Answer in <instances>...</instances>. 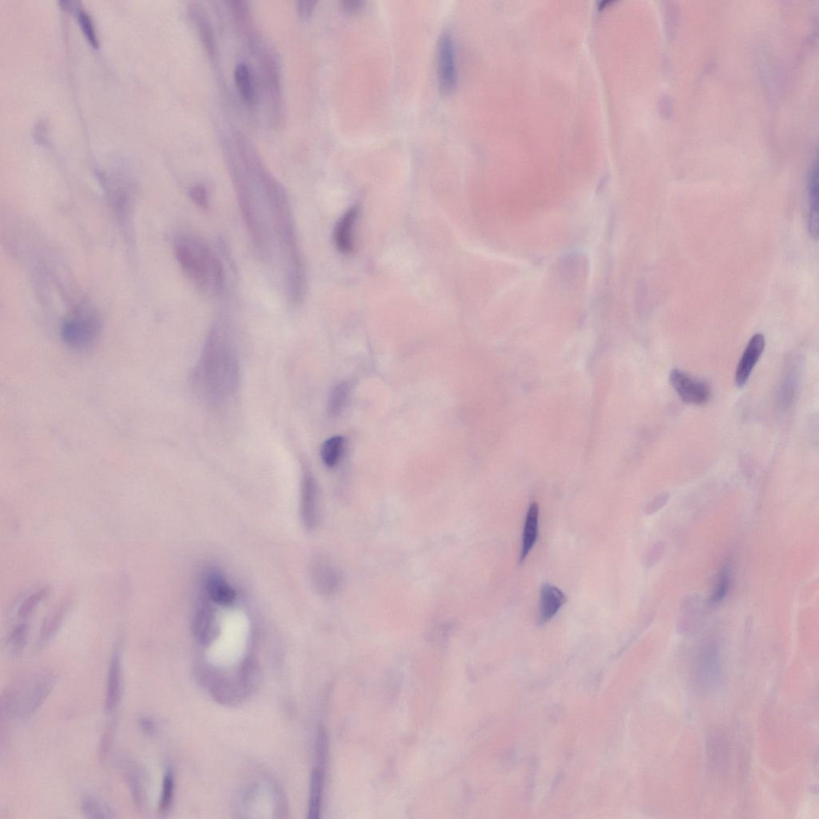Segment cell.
I'll list each match as a JSON object with an SVG mask.
<instances>
[{
  "instance_id": "obj_1",
  "label": "cell",
  "mask_w": 819,
  "mask_h": 819,
  "mask_svg": "<svg viewBox=\"0 0 819 819\" xmlns=\"http://www.w3.org/2000/svg\"><path fill=\"white\" fill-rule=\"evenodd\" d=\"M231 160L230 173L242 215L252 244L262 258H272L275 247L298 245L291 204L285 187L265 168L252 147Z\"/></svg>"
},
{
  "instance_id": "obj_2",
  "label": "cell",
  "mask_w": 819,
  "mask_h": 819,
  "mask_svg": "<svg viewBox=\"0 0 819 819\" xmlns=\"http://www.w3.org/2000/svg\"><path fill=\"white\" fill-rule=\"evenodd\" d=\"M239 382L237 337L231 319L222 315L211 326L206 339L194 371L193 384L206 401L220 405L234 396Z\"/></svg>"
},
{
  "instance_id": "obj_3",
  "label": "cell",
  "mask_w": 819,
  "mask_h": 819,
  "mask_svg": "<svg viewBox=\"0 0 819 819\" xmlns=\"http://www.w3.org/2000/svg\"><path fill=\"white\" fill-rule=\"evenodd\" d=\"M174 249L180 268L197 289L214 296L225 292V268L206 242L194 235H182L175 239Z\"/></svg>"
},
{
  "instance_id": "obj_4",
  "label": "cell",
  "mask_w": 819,
  "mask_h": 819,
  "mask_svg": "<svg viewBox=\"0 0 819 819\" xmlns=\"http://www.w3.org/2000/svg\"><path fill=\"white\" fill-rule=\"evenodd\" d=\"M56 681V675L46 670L35 671L15 681L3 694V715L13 720L32 717L49 698Z\"/></svg>"
},
{
  "instance_id": "obj_5",
  "label": "cell",
  "mask_w": 819,
  "mask_h": 819,
  "mask_svg": "<svg viewBox=\"0 0 819 819\" xmlns=\"http://www.w3.org/2000/svg\"><path fill=\"white\" fill-rule=\"evenodd\" d=\"M101 330V320L96 312L84 306L64 318L60 332L63 344L70 349L84 351L96 344Z\"/></svg>"
},
{
  "instance_id": "obj_6",
  "label": "cell",
  "mask_w": 819,
  "mask_h": 819,
  "mask_svg": "<svg viewBox=\"0 0 819 819\" xmlns=\"http://www.w3.org/2000/svg\"><path fill=\"white\" fill-rule=\"evenodd\" d=\"M120 764L134 805L140 811H146L149 807V798L144 770L135 760L127 757L121 758Z\"/></svg>"
},
{
  "instance_id": "obj_7",
  "label": "cell",
  "mask_w": 819,
  "mask_h": 819,
  "mask_svg": "<svg viewBox=\"0 0 819 819\" xmlns=\"http://www.w3.org/2000/svg\"><path fill=\"white\" fill-rule=\"evenodd\" d=\"M438 78L440 90L450 94L456 85V53L451 35H441L438 49Z\"/></svg>"
},
{
  "instance_id": "obj_8",
  "label": "cell",
  "mask_w": 819,
  "mask_h": 819,
  "mask_svg": "<svg viewBox=\"0 0 819 819\" xmlns=\"http://www.w3.org/2000/svg\"><path fill=\"white\" fill-rule=\"evenodd\" d=\"M670 381L675 392L683 401L694 405H702L708 401L710 389L704 382L680 369L670 371Z\"/></svg>"
},
{
  "instance_id": "obj_9",
  "label": "cell",
  "mask_w": 819,
  "mask_h": 819,
  "mask_svg": "<svg viewBox=\"0 0 819 819\" xmlns=\"http://www.w3.org/2000/svg\"><path fill=\"white\" fill-rule=\"evenodd\" d=\"M123 691V668L119 649H115L111 658L106 682L105 710L113 714L121 701Z\"/></svg>"
},
{
  "instance_id": "obj_10",
  "label": "cell",
  "mask_w": 819,
  "mask_h": 819,
  "mask_svg": "<svg viewBox=\"0 0 819 819\" xmlns=\"http://www.w3.org/2000/svg\"><path fill=\"white\" fill-rule=\"evenodd\" d=\"M698 671L703 684L712 687L718 684L721 676L720 650L715 643L706 644L701 650Z\"/></svg>"
},
{
  "instance_id": "obj_11",
  "label": "cell",
  "mask_w": 819,
  "mask_h": 819,
  "mask_svg": "<svg viewBox=\"0 0 819 819\" xmlns=\"http://www.w3.org/2000/svg\"><path fill=\"white\" fill-rule=\"evenodd\" d=\"M765 341L762 334L754 335L746 347L738 365L735 373V385L739 387L745 386L756 366L760 357L763 355Z\"/></svg>"
},
{
  "instance_id": "obj_12",
  "label": "cell",
  "mask_w": 819,
  "mask_h": 819,
  "mask_svg": "<svg viewBox=\"0 0 819 819\" xmlns=\"http://www.w3.org/2000/svg\"><path fill=\"white\" fill-rule=\"evenodd\" d=\"M301 514L304 525L314 528L318 521V487L313 475L305 469L301 490Z\"/></svg>"
},
{
  "instance_id": "obj_13",
  "label": "cell",
  "mask_w": 819,
  "mask_h": 819,
  "mask_svg": "<svg viewBox=\"0 0 819 819\" xmlns=\"http://www.w3.org/2000/svg\"><path fill=\"white\" fill-rule=\"evenodd\" d=\"M567 602V596L557 587L545 583L540 591L538 623L540 626L550 623Z\"/></svg>"
},
{
  "instance_id": "obj_14",
  "label": "cell",
  "mask_w": 819,
  "mask_h": 819,
  "mask_svg": "<svg viewBox=\"0 0 819 819\" xmlns=\"http://www.w3.org/2000/svg\"><path fill=\"white\" fill-rule=\"evenodd\" d=\"M359 215V208L353 207L341 217L334 231L335 246L345 255L351 254L355 249L354 229Z\"/></svg>"
},
{
  "instance_id": "obj_15",
  "label": "cell",
  "mask_w": 819,
  "mask_h": 819,
  "mask_svg": "<svg viewBox=\"0 0 819 819\" xmlns=\"http://www.w3.org/2000/svg\"><path fill=\"white\" fill-rule=\"evenodd\" d=\"M206 589L211 599L219 605H231L237 596L231 585L222 575L214 570L210 571L206 577Z\"/></svg>"
},
{
  "instance_id": "obj_16",
  "label": "cell",
  "mask_w": 819,
  "mask_h": 819,
  "mask_svg": "<svg viewBox=\"0 0 819 819\" xmlns=\"http://www.w3.org/2000/svg\"><path fill=\"white\" fill-rule=\"evenodd\" d=\"M314 580L319 590L325 594H332L339 591L342 579L339 570L331 563L318 561L313 569Z\"/></svg>"
},
{
  "instance_id": "obj_17",
  "label": "cell",
  "mask_w": 819,
  "mask_h": 819,
  "mask_svg": "<svg viewBox=\"0 0 819 819\" xmlns=\"http://www.w3.org/2000/svg\"><path fill=\"white\" fill-rule=\"evenodd\" d=\"M539 508L537 503L530 505L525 526H524L523 545L520 562L523 563L533 549L539 534Z\"/></svg>"
},
{
  "instance_id": "obj_18",
  "label": "cell",
  "mask_w": 819,
  "mask_h": 819,
  "mask_svg": "<svg viewBox=\"0 0 819 819\" xmlns=\"http://www.w3.org/2000/svg\"><path fill=\"white\" fill-rule=\"evenodd\" d=\"M193 632L203 644L210 643L215 637L216 632L215 616L208 606H203L198 610L194 618Z\"/></svg>"
},
{
  "instance_id": "obj_19",
  "label": "cell",
  "mask_w": 819,
  "mask_h": 819,
  "mask_svg": "<svg viewBox=\"0 0 819 819\" xmlns=\"http://www.w3.org/2000/svg\"><path fill=\"white\" fill-rule=\"evenodd\" d=\"M80 808L82 815L87 818L108 819L116 818L113 810L95 795H85L81 800Z\"/></svg>"
},
{
  "instance_id": "obj_20",
  "label": "cell",
  "mask_w": 819,
  "mask_h": 819,
  "mask_svg": "<svg viewBox=\"0 0 819 819\" xmlns=\"http://www.w3.org/2000/svg\"><path fill=\"white\" fill-rule=\"evenodd\" d=\"M235 84L244 101L249 106L256 103V92L253 85L251 70L245 63H239L235 70Z\"/></svg>"
},
{
  "instance_id": "obj_21",
  "label": "cell",
  "mask_w": 819,
  "mask_h": 819,
  "mask_svg": "<svg viewBox=\"0 0 819 819\" xmlns=\"http://www.w3.org/2000/svg\"><path fill=\"white\" fill-rule=\"evenodd\" d=\"M345 439L343 436H334L325 442L321 446L320 456L322 461L328 468L337 467L345 449Z\"/></svg>"
},
{
  "instance_id": "obj_22",
  "label": "cell",
  "mask_w": 819,
  "mask_h": 819,
  "mask_svg": "<svg viewBox=\"0 0 819 819\" xmlns=\"http://www.w3.org/2000/svg\"><path fill=\"white\" fill-rule=\"evenodd\" d=\"M818 163L817 161L812 168L810 185H809V197H810V214H809V231L811 237L815 239H818Z\"/></svg>"
},
{
  "instance_id": "obj_23",
  "label": "cell",
  "mask_w": 819,
  "mask_h": 819,
  "mask_svg": "<svg viewBox=\"0 0 819 819\" xmlns=\"http://www.w3.org/2000/svg\"><path fill=\"white\" fill-rule=\"evenodd\" d=\"M192 14V19L198 25L200 37L203 40L206 50H207L210 56L215 55L216 51L215 38L213 29H212L209 20H208V18L206 17L201 9L197 8L196 6H194L193 8Z\"/></svg>"
},
{
  "instance_id": "obj_24",
  "label": "cell",
  "mask_w": 819,
  "mask_h": 819,
  "mask_svg": "<svg viewBox=\"0 0 819 819\" xmlns=\"http://www.w3.org/2000/svg\"><path fill=\"white\" fill-rule=\"evenodd\" d=\"M263 73L264 79L266 80V85L270 93V96L272 97L273 101L277 104L280 99V70L277 66V62L273 55L268 54L265 56L263 61Z\"/></svg>"
},
{
  "instance_id": "obj_25",
  "label": "cell",
  "mask_w": 819,
  "mask_h": 819,
  "mask_svg": "<svg viewBox=\"0 0 819 819\" xmlns=\"http://www.w3.org/2000/svg\"><path fill=\"white\" fill-rule=\"evenodd\" d=\"M323 771L316 769L312 772L309 799L308 818L318 819L320 817L323 794Z\"/></svg>"
},
{
  "instance_id": "obj_26",
  "label": "cell",
  "mask_w": 819,
  "mask_h": 819,
  "mask_svg": "<svg viewBox=\"0 0 819 819\" xmlns=\"http://www.w3.org/2000/svg\"><path fill=\"white\" fill-rule=\"evenodd\" d=\"M351 391V385L349 382H342L335 386L329 394L327 400V412L329 415L337 416L343 411L349 400Z\"/></svg>"
},
{
  "instance_id": "obj_27",
  "label": "cell",
  "mask_w": 819,
  "mask_h": 819,
  "mask_svg": "<svg viewBox=\"0 0 819 819\" xmlns=\"http://www.w3.org/2000/svg\"><path fill=\"white\" fill-rule=\"evenodd\" d=\"M64 606H61L54 613L46 618L43 623L42 627L40 629L39 636L37 642V647L42 648L49 643L51 639L54 637L58 627L61 625L63 618V614L66 608Z\"/></svg>"
},
{
  "instance_id": "obj_28",
  "label": "cell",
  "mask_w": 819,
  "mask_h": 819,
  "mask_svg": "<svg viewBox=\"0 0 819 819\" xmlns=\"http://www.w3.org/2000/svg\"><path fill=\"white\" fill-rule=\"evenodd\" d=\"M175 787V780L174 772L172 769H168L163 776L161 797L160 804H158V811L161 814H166V813L172 809L174 802Z\"/></svg>"
},
{
  "instance_id": "obj_29",
  "label": "cell",
  "mask_w": 819,
  "mask_h": 819,
  "mask_svg": "<svg viewBox=\"0 0 819 819\" xmlns=\"http://www.w3.org/2000/svg\"><path fill=\"white\" fill-rule=\"evenodd\" d=\"M29 626L26 623L18 624L9 634L8 645L11 655L15 657L21 655L27 644Z\"/></svg>"
},
{
  "instance_id": "obj_30",
  "label": "cell",
  "mask_w": 819,
  "mask_h": 819,
  "mask_svg": "<svg viewBox=\"0 0 819 819\" xmlns=\"http://www.w3.org/2000/svg\"><path fill=\"white\" fill-rule=\"evenodd\" d=\"M730 585V569L729 565H724L717 577L714 589L711 595V603L716 604L722 602L729 592Z\"/></svg>"
},
{
  "instance_id": "obj_31",
  "label": "cell",
  "mask_w": 819,
  "mask_h": 819,
  "mask_svg": "<svg viewBox=\"0 0 819 819\" xmlns=\"http://www.w3.org/2000/svg\"><path fill=\"white\" fill-rule=\"evenodd\" d=\"M49 591L46 587L40 589L37 592L28 596L20 606L18 610V616L21 618H27L30 616L34 611L37 609V606L42 602V601L48 597Z\"/></svg>"
},
{
  "instance_id": "obj_32",
  "label": "cell",
  "mask_w": 819,
  "mask_h": 819,
  "mask_svg": "<svg viewBox=\"0 0 819 819\" xmlns=\"http://www.w3.org/2000/svg\"><path fill=\"white\" fill-rule=\"evenodd\" d=\"M74 11L78 18L80 27H82V32L85 34V37L89 41L90 44L96 48L99 45L98 38L91 16L87 13L85 9H82L80 7H74Z\"/></svg>"
},
{
  "instance_id": "obj_33",
  "label": "cell",
  "mask_w": 819,
  "mask_h": 819,
  "mask_svg": "<svg viewBox=\"0 0 819 819\" xmlns=\"http://www.w3.org/2000/svg\"><path fill=\"white\" fill-rule=\"evenodd\" d=\"M189 196L199 208L207 209L208 207V193L202 185H194L189 191Z\"/></svg>"
},
{
  "instance_id": "obj_34",
  "label": "cell",
  "mask_w": 819,
  "mask_h": 819,
  "mask_svg": "<svg viewBox=\"0 0 819 819\" xmlns=\"http://www.w3.org/2000/svg\"><path fill=\"white\" fill-rule=\"evenodd\" d=\"M670 499V494L668 493H662L654 498L649 504H648L646 508V513L647 515L656 514L657 511L661 510L665 505H667Z\"/></svg>"
},
{
  "instance_id": "obj_35",
  "label": "cell",
  "mask_w": 819,
  "mask_h": 819,
  "mask_svg": "<svg viewBox=\"0 0 819 819\" xmlns=\"http://www.w3.org/2000/svg\"><path fill=\"white\" fill-rule=\"evenodd\" d=\"M139 728L147 736H154L158 732L157 723L149 716H141L138 718Z\"/></svg>"
},
{
  "instance_id": "obj_36",
  "label": "cell",
  "mask_w": 819,
  "mask_h": 819,
  "mask_svg": "<svg viewBox=\"0 0 819 819\" xmlns=\"http://www.w3.org/2000/svg\"><path fill=\"white\" fill-rule=\"evenodd\" d=\"M317 2L314 0H299L296 2L297 13L302 20H308L315 8Z\"/></svg>"
},
{
  "instance_id": "obj_37",
  "label": "cell",
  "mask_w": 819,
  "mask_h": 819,
  "mask_svg": "<svg viewBox=\"0 0 819 819\" xmlns=\"http://www.w3.org/2000/svg\"><path fill=\"white\" fill-rule=\"evenodd\" d=\"M665 551V544L662 542H658L651 547V549L648 552L646 562L647 565H652L656 564L660 558H662Z\"/></svg>"
},
{
  "instance_id": "obj_38",
  "label": "cell",
  "mask_w": 819,
  "mask_h": 819,
  "mask_svg": "<svg viewBox=\"0 0 819 819\" xmlns=\"http://www.w3.org/2000/svg\"><path fill=\"white\" fill-rule=\"evenodd\" d=\"M113 727H110L108 728V730H106V732L104 734V738L102 739L101 744H100V749H99L100 750V756H101L102 757L106 756V754L108 753V751L110 746H111V741H113Z\"/></svg>"
},
{
  "instance_id": "obj_39",
  "label": "cell",
  "mask_w": 819,
  "mask_h": 819,
  "mask_svg": "<svg viewBox=\"0 0 819 819\" xmlns=\"http://www.w3.org/2000/svg\"><path fill=\"white\" fill-rule=\"evenodd\" d=\"M342 4H343L345 10L349 11V13H355V11L363 8L364 2L361 1V0H349V1H344Z\"/></svg>"
}]
</instances>
